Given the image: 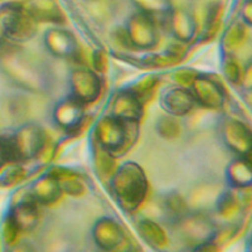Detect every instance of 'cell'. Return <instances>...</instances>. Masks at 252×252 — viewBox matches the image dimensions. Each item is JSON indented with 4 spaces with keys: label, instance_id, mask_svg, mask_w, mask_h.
<instances>
[{
    "label": "cell",
    "instance_id": "17",
    "mask_svg": "<svg viewBox=\"0 0 252 252\" xmlns=\"http://www.w3.org/2000/svg\"><path fill=\"white\" fill-rule=\"evenodd\" d=\"M37 27H35L33 19L24 15H15L9 22L6 27V33L9 37L17 40H26L34 35Z\"/></svg>",
    "mask_w": 252,
    "mask_h": 252
},
{
    "label": "cell",
    "instance_id": "14",
    "mask_svg": "<svg viewBox=\"0 0 252 252\" xmlns=\"http://www.w3.org/2000/svg\"><path fill=\"white\" fill-rule=\"evenodd\" d=\"M49 52L58 57H71L76 52V40L71 33L61 29H51L46 34Z\"/></svg>",
    "mask_w": 252,
    "mask_h": 252
},
{
    "label": "cell",
    "instance_id": "15",
    "mask_svg": "<svg viewBox=\"0 0 252 252\" xmlns=\"http://www.w3.org/2000/svg\"><path fill=\"white\" fill-rule=\"evenodd\" d=\"M62 193V187L60 181L55 175H47L35 183L32 193V199L37 203L51 204L55 203Z\"/></svg>",
    "mask_w": 252,
    "mask_h": 252
},
{
    "label": "cell",
    "instance_id": "13",
    "mask_svg": "<svg viewBox=\"0 0 252 252\" xmlns=\"http://www.w3.org/2000/svg\"><path fill=\"white\" fill-rule=\"evenodd\" d=\"M10 220L18 231L31 232L37 227L39 222V212L37 208V202L31 201L22 202L19 206L13 209Z\"/></svg>",
    "mask_w": 252,
    "mask_h": 252
},
{
    "label": "cell",
    "instance_id": "4",
    "mask_svg": "<svg viewBox=\"0 0 252 252\" xmlns=\"http://www.w3.org/2000/svg\"><path fill=\"white\" fill-rule=\"evenodd\" d=\"M17 160H28L34 158L43 146L44 136L37 125H27L12 139Z\"/></svg>",
    "mask_w": 252,
    "mask_h": 252
},
{
    "label": "cell",
    "instance_id": "11",
    "mask_svg": "<svg viewBox=\"0 0 252 252\" xmlns=\"http://www.w3.org/2000/svg\"><path fill=\"white\" fill-rule=\"evenodd\" d=\"M94 240L101 249L114 250L123 244V231L115 220L103 218L94 224Z\"/></svg>",
    "mask_w": 252,
    "mask_h": 252
},
{
    "label": "cell",
    "instance_id": "5",
    "mask_svg": "<svg viewBox=\"0 0 252 252\" xmlns=\"http://www.w3.org/2000/svg\"><path fill=\"white\" fill-rule=\"evenodd\" d=\"M192 91L195 102L209 109H218L223 105L224 94L220 83L206 76H197L192 81Z\"/></svg>",
    "mask_w": 252,
    "mask_h": 252
},
{
    "label": "cell",
    "instance_id": "6",
    "mask_svg": "<svg viewBox=\"0 0 252 252\" xmlns=\"http://www.w3.org/2000/svg\"><path fill=\"white\" fill-rule=\"evenodd\" d=\"M129 39L139 48H152L158 42V29L146 14L135 15L129 24Z\"/></svg>",
    "mask_w": 252,
    "mask_h": 252
},
{
    "label": "cell",
    "instance_id": "3",
    "mask_svg": "<svg viewBox=\"0 0 252 252\" xmlns=\"http://www.w3.org/2000/svg\"><path fill=\"white\" fill-rule=\"evenodd\" d=\"M71 97L80 101L83 105L94 102L100 96V77L91 69H75L71 75Z\"/></svg>",
    "mask_w": 252,
    "mask_h": 252
},
{
    "label": "cell",
    "instance_id": "20",
    "mask_svg": "<svg viewBox=\"0 0 252 252\" xmlns=\"http://www.w3.org/2000/svg\"><path fill=\"white\" fill-rule=\"evenodd\" d=\"M8 161H18L13 140L0 138V166Z\"/></svg>",
    "mask_w": 252,
    "mask_h": 252
},
{
    "label": "cell",
    "instance_id": "16",
    "mask_svg": "<svg viewBox=\"0 0 252 252\" xmlns=\"http://www.w3.org/2000/svg\"><path fill=\"white\" fill-rule=\"evenodd\" d=\"M228 179L231 183L240 188H245V187H250L252 181L251 174V163H250L249 157H241L240 159L233 161L229 165L228 170Z\"/></svg>",
    "mask_w": 252,
    "mask_h": 252
},
{
    "label": "cell",
    "instance_id": "7",
    "mask_svg": "<svg viewBox=\"0 0 252 252\" xmlns=\"http://www.w3.org/2000/svg\"><path fill=\"white\" fill-rule=\"evenodd\" d=\"M111 116L125 123H139L143 116V105L134 91H121L112 103Z\"/></svg>",
    "mask_w": 252,
    "mask_h": 252
},
{
    "label": "cell",
    "instance_id": "19",
    "mask_svg": "<svg viewBox=\"0 0 252 252\" xmlns=\"http://www.w3.org/2000/svg\"><path fill=\"white\" fill-rule=\"evenodd\" d=\"M140 233L149 244L152 245H163L165 242V235L163 229L150 220H143L139 226Z\"/></svg>",
    "mask_w": 252,
    "mask_h": 252
},
{
    "label": "cell",
    "instance_id": "12",
    "mask_svg": "<svg viewBox=\"0 0 252 252\" xmlns=\"http://www.w3.org/2000/svg\"><path fill=\"white\" fill-rule=\"evenodd\" d=\"M181 231L188 241H195L197 244H211L215 228L211 220L195 216L181 222Z\"/></svg>",
    "mask_w": 252,
    "mask_h": 252
},
{
    "label": "cell",
    "instance_id": "9",
    "mask_svg": "<svg viewBox=\"0 0 252 252\" xmlns=\"http://www.w3.org/2000/svg\"><path fill=\"white\" fill-rule=\"evenodd\" d=\"M223 140L232 152L240 157H249L251 152V132L244 123L228 120L223 125Z\"/></svg>",
    "mask_w": 252,
    "mask_h": 252
},
{
    "label": "cell",
    "instance_id": "8",
    "mask_svg": "<svg viewBox=\"0 0 252 252\" xmlns=\"http://www.w3.org/2000/svg\"><path fill=\"white\" fill-rule=\"evenodd\" d=\"M194 103L192 91L184 87H172L160 96V106L173 116H184L193 109Z\"/></svg>",
    "mask_w": 252,
    "mask_h": 252
},
{
    "label": "cell",
    "instance_id": "10",
    "mask_svg": "<svg viewBox=\"0 0 252 252\" xmlns=\"http://www.w3.org/2000/svg\"><path fill=\"white\" fill-rule=\"evenodd\" d=\"M55 120L62 129L71 131L78 127L83 119V103L69 96L66 100L61 101L55 109Z\"/></svg>",
    "mask_w": 252,
    "mask_h": 252
},
{
    "label": "cell",
    "instance_id": "1",
    "mask_svg": "<svg viewBox=\"0 0 252 252\" xmlns=\"http://www.w3.org/2000/svg\"><path fill=\"white\" fill-rule=\"evenodd\" d=\"M111 190L121 208L127 212L135 211L148 192L145 173L136 163H125L112 177Z\"/></svg>",
    "mask_w": 252,
    "mask_h": 252
},
{
    "label": "cell",
    "instance_id": "18",
    "mask_svg": "<svg viewBox=\"0 0 252 252\" xmlns=\"http://www.w3.org/2000/svg\"><path fill=\"white\" fill-rule=\"evenodd\" d=\"M172 31L178 39L189 40L193 37L195 31L193 19L187 15H173Z\"/></svg>",
    "mask_w": 252,
    "mask_h": 252
},
{
    "label": "cell",
    "instance_id": "2",
    "mask_svg": "<svg viewBox=\"0 0 252 252\" xmlns=\"http://www.w3.org/2000/svg\"><path fill=\"white\" fill-rule=\"evenodd\" d=\"M139 123H125L114 116L103 118L96 126V135L103 149L110 154L120 155L134 143Z\"/></svg>",
    "mask_w": 252,
    "mask_h": 252
}]
</instances>
